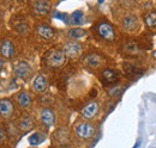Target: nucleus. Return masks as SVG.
Returning a JSON list of instances; mask_svg holds the SVG:
<instances>
[{
    "mask_svg": "<svg viewBox=\"0 0 156 148\" xmlns=\"http://www.w3.org/2000/svg\"><path fill=\"white\" fill-rule=\"evenodd\" d=\"M65 60H66V55L61 50H53L46 56V63L49 67H54V68L62 66Z\"/></svg>",
    "mask_w": 156,
    "mask_h": 148,
    "instance_id": "obj_1",
    "label": "nucleus"
},
{
    "mask_svg": "<svg viewBox=\"0 0 156 148\" xmlns=\"http://www.w3.org/2000/svg\"><path fill=\"white\" fill-rule=\"evenodd\" d=\"M33 11L37 16H46L51 11V1L49 0H31Z\"/></svg>",
    "mask_w": 156,
    "mask_h": 148,
    "instance_id": "obj_2",
    "label": "nucleus"
},
{
    "mask_svg": "<svg viewBox=\"0 0 156 148\" xmlns=\"http://www.w3.org/2000/svg\"><path fill=\"white\" fill-rule=\"evenodd\" d=\"M76 134L80 139H90L95 134V127L90 123H80L76 128Z\"/></svg>",
    "mask_w": 156,
    "mask_h": 148,
    "instance_id": "obj_3",
    "label": "nucleus"
},
{
    "mask_svg": "<svg viewBox=\"0 0 156 148\" xmlns=\"http://www.w3.org/2000/svg\"><path fill=\"white\" fill-rule=\"evenodd\" d=\"M13 72L20 79H28L31 74V67L29 66V63L24 61H20L18 63L13 66Z\"/></svg>",
    "mask_w": 156,
    "mask_h": 148,
    "instance_id": "obj_4",
    "label": "nucleus"
},
{
    "mask_svg": "<svg viewBox=\"0 0 156 148\" xmlns=\"http://www.w3.org/2000/svg\"><path fill=\"white\" fill-rule=\"evenodd\" d=\"M98 34L102 38H105L106 41H113L115 38V32L114 29L111 24L108 23H102L98 26Z\"/></svg>",
    "mask_w": 156,
    "mask_h": 148,
    "instance_id": "obj_5",
    "label": "nucleus"
},
{
    "mask_svg": "<svg viewBox=\"0 0 156 148\" xmlns=\"http://www.w3.org/2000/svg\"><path fill=\"white\" fill-rule=\"evenodd\" d=\"M82 50H83V48H82V45L77 43V42H70V43H66L65 44V47H64V54L67 56H70V57H77L78 55H80V53H82Z\"/></svg>",
    "mask_w": 156,
    "mask_h": 148,
    "instance_id": "obj_6",
    "label": "nucleus"
},
{
    "mask_svg": "<svg viewBox=\"0 0 156 148\" xmlns=\"http://www.w3.org/2000/svg\"><path fill=\"white\" fill-rule=\"evenodd\" d=\"M15 106L12 104L11 100L9 99H0V115L5 118L11 117V115L13 113Z\"/></svg>",
    "mask_w": 156,
    "mask_h": 148,
    "instance_id": "obj_7",
    "label": "nucleus"
},
{
    "mask_svg": "<svg viewBox=\"0 0 156 148\" xmlns=\"http://www.w3.org/2000/svg\"><path fill=\"white\" fill-rule=\"evenodd\" d=\"M98 104L96 102H90L88 105H85L84 106V109L82 111V115H83V117L84 118H87V119H91V118H94L96 115H98Z\"/></svg>",
    "mask_w": 156,
    "mask_h": 148,
    "instance_id": "obj_8",
    "label": "nucleus"
},
{
    "mask_svg": "<svg viewBox=\"0 0 156 148\" xmlns=\"http://www.w3.org/2000/svg\"><path fill=\"white\" fill-rule=\"evenodd\" d=\"M0 53H1V55L4 56V57H6V59H11V57L15 56L16 50H15V47L11 43V41L6 39V41L2 42V44L0 47Z\"/></svg>",
    "mask_w": 156,
    "mask_h": 148,
    "instance_id": "obj_9",
    "label": "nucleus"
},
{
    "mask_svg": "<svg viewBox=\"0 0 156 148\" xmlns=\"http://www.w3.org/2000/svg\"><path fill=\"white\" fill-rule=\"evenodd\" d=\"M122 26L127 31H136L138 29V19L136 16H132V15L126 16L122 19Z\"/></svg>",
    "mask_w": 156,
    "mask_h": 148,
    "instance_id": "obj_10",
    "label": "nucleus"
},
{
    "mask_svg": "<svg viewBox=\"0 0 156 148\" xmlns=\"http://www.w3.org/2000/svg\"><path fill=\"white\" fill-rule=\"evenodd\" d=\"M47 86H48V81H47V78L42 74L37 75L34 80V90L39 93H43L47 90Z\"/></svg>",
    "mask_w": 156,
    "mask_h": 148,
    "instance_id": "obj_11",
    "label": "nucleus"
},
{
    "mask_svg": "<svg viewBox=\"0 0 156 148\" xmlns=\"http://www.w3.org/2000/svg\"><path fill=\"white\" fill-rule=\"evenodd\" d=\"M102 57L98 54H89V55L85 56L84 59V63L90 67V68H98L102 65Z\"/></svg>",
    "mask_w": 156,
    "mask_h": 148,
    "instance_id": "obj_12",
    "label": "nucleus"
},
{
    "mask_svg": "<svg viewBox=\"0 0 156 148\" xmlns=\"http://www.w3.org/2000/svg\"><path fill=\"white\" fill-rule=\"evenodd\" d=\"M41 119H42L43 124H46L47 127L53 126L54 124V119H55L53 111L49 110V109H44V110L42 111V113H41Z\"/></svg>",
    "mask_w": 156,
    "mask_h": 148,
    "instance_id": "obj_13",
    "label": "nucleus"
},
{
    "mask_svg": "<svg viewBox=\"0 0 156 148\" xmlns=\"http://www.w3.org/2000/svg\"><path fill=\"white\" fill-rule=\"evenodd\" d=\"M102 79L105 80V82L111 84L114 82L119 79V72L114 71V69H105L102 73Z\"/></svg>",
    "mask_w": 156,
    "mask_h": 148,
    "instance_id": "obj_14",
    "label": "nucleus"
},
{
    "mask_svg": "<svg viewBox=\"0 0 156 148\" xmlns=\"http://www.w3.org/2000/svg\"><path fill=\"white\" fill-rule=\"evenodd\" d=\"M37 34L44 39H51L54 37V30L48 25H40L37 26Z\"/></svg>",
    "mask_w": 156,
    "mask_h": 148,
    "instance_id": "obj_15",
    "label": "nucleus"
},
{
    "mask_svg": "<svg viewBox=\"0 0 156 148\" xmlns=\"http://www.w3.org/2000/svg\"><path fill=\"white\" fill-rule=\"evenodd\" d=\"M17 102H18V104H20L22 108H28V106L31 105V102L33 100H31V97H30L29 93L22 92L17 96Z\"/></svg>",
    "mask_w": 156,
    "mask_h": 148,
    "instance_id": "obj_16",
    "label": "nucleus"
},
{
    "mask_svg": "<svg viewBox=\"0 0 156 148\" xmlns=\"http://www.w3.org/2000/svg\"><path fill=\"white\" fill-rule=\"evenodd\" d=\"M54 137L57 139V141L60 145H65L70 141V135H69V131L66 129H59L54 134Z\"/></svg>",
    "mask_w": 156,
    "mask_h": 148,
    "instance_id": "obj_17",
    "label": "nucleus"
},
{
    "mask_svg": "<svg viewBox=\"0 0 156 148\" xmlns=\"http://www.w3.org/2000/svg\"><path fill=\"white\" fill-rule=\"evenodd\" d=\"M34 127V121L30 118V117H25L20 121V129L23 131H29L30 129H33Z\"/></svg>",
    "mask_w": 156,
    "mask_h": 148,
    "instance_id": "obj_18",
    "label": "nucleus"
},
{
    "mask_svg": "<svg viewBox=\"0 0 156 148\" xmlns=\"http://www.w3.org/2000/svg\"><path fill=\"white\" fill-rule=\"evenodd\" d=\"M43 140H44V135H42L40 133H35L29 137V143L31 146H37L41 142H43Z\"/></svg>",
    "mask_w": 156,
    "mask_h": 148,
    "instance_id": "obj_19",
    "label": "nucleus"
},
{
    "mask_svg": "<svg viewBox=\"0 0 156 148\" xmlns=\"http://www.w3.org/2000/svg\"><path fill=\"white\" fill-rule=\"evenodd\" d=\"M85 30L80 29V28H73L69 31V36L71 38H75V39H78V38H82V37L85 36Z\"/></svg>",
    "mask_w": 156,
    "mask_h": 148,
    "instance_id": "obj_20",
    "label": "nucleus"
},
{
    "mask_svg": "<svg viewBox=\"0 0 156 148\" xmlns=\"http://www.w3.org/2000/svg\"><path fill=\"white\" fill-rule=\"evenodd\" d=\"M13 29L17 31V32H20V34H27L28 31H29V26H28V24H27V22H24V20H20L18 22L15 26H13Z\"/></svg>",
    "mask_w": 156,
    "mask_h": 148,
    "instance_id": "obj_21",
    "label": "nucleus"
},
{
    "mask_svg": "<svg viewBox=\"0 0 156 148\" xmlns=\"http://www.w3.org/2000/svg\"><path fill=\"white\" fill-rule=\"evenodd\" d=\"M83 12L82 11H76L71 15V23L72 24H80L83 22Z\"/></svg>",
    "mask_w": 156,
    "mask_h": 148,
    "instance_id": "obj_22",
    "label": "nucleus"
},
{
    "mask_svg": "<svg viewBox=\"0 0 156 148\" xmlns=\"http://www.w3.org/2000/svg\"><path fill=\"white\" fill-rule=\"evenodd\" d=\"M145 23L148 24L149 28H155L156 26V12H151L147 15L145 17Z\"/></svg>",
    "mask_w": 156,
    "mask_h": 148,
    "instance_id": "obj_23",
    "label": "nucleus"
},
{
    "mask_svg": "<svg viewBox=\"0 0 156 148\" xmlns=\"http://www.w3.org/2000/svg\"><path fill=\"white\" fill-rule=\"evenodd\" d=\"M124 50H125L127 54H137V53H138V48H137L136 43H127V44L124 47Z\"/></svg>",
    "mask_w": 156,
    "mask_h": 148,
    "instance_id": "obj_24",
    "label": "nucleus"
},
{
    "mask_svg": "<svg viewBox=\"0 0 156 148\" xmlns=\"http://www.w3.org/2000/svg\"><path fill=\"white\" fill-rule=\"evenodd\" d=\"M6 139H7L6 130H5V128H1V127H0V146L4 145V142L6 141Z\"/></svg>",
    "mask_w": 156,
    "mask_h": 148,
    "instance_id": "obj_25",
    "label": "nucleus"
},
{
    "mask_svg": "<svg viewBox=\"0 0 156 148\" xmlns=\"http://www.w3.org/2000/svg\"><path fill=\"white\" fill-rule=\"evenodd\" d=\"M122 91V89L121 87H114V89H112V90H109V96H112V97H115V96H119L120 93Z\"/></svg>",
    "mask_w": 156,
    "mask_h": 148,
    "instance_id": "obj_26",
    "label": "nucleus"
},
{
    "mask_svg": "<svg viewBox=\"0 0 156 148\" xmlns=\"http://www.w3.org/2000/svg\"><path fill=\"white\" fill-rule=\"evenodd\" d=\"M55 17L61 19V20H64V22H67V16L65 13H55Z\"/></svg>",
    "mask_w": 156,
    "mask_h": 148,
    "instance_id": "obj_27",
    "label": "nucleus"
},
{
    "mask_svg": "<svg viewBox=\"0 0 156 148\" xmlns=\"http://www.w3.org/2000/svg\"><path fill=\"white\" fill-rule=\"evenodd\" d=\"M4 66H5V61L0 59V72H1V69L4 68Z\"/></svg>",
    "mask_w": 156,
    "mask_h": 148,
    "instance_id": "obj_28",
    "label": "nucleus"
},
{
    "mask_svg": "<svg viewBox=\"0 0 156 148\" xmlns=\"http://www.w3.org/2000/svg\"><path fill=\"white\" fill-rule=\"evenodd\" d=\"M140 143H142V142H140V141H138L136 145H135V147H133V148H138L139 146H140Z\"/></svg>",
    "mask_w": 156,
    "mask_h": 148,
    "instance_id": "obj_29",
    "label": "nucleus"
},
{
    "mask_svg": "<svg viewBox=\"0 0 156 148\" xmlns=\"http://www.w3.org/2000/svg\"><path fill=\"white\" fill-rule=\"evenodd\" d=\"M153 55H154V57L156 59V52H154V54H153Z\"/></svg>",
    "mask_w": 156,
    "mask_h": 148,
    "instance_id": "obj_30",
    "label": "nucleus"
},
{
    "mask_svg": "<svg viewBox=\"0 0 156 148\" xmlns=\"http://www.w3.org/2000/svg\"><path fill=\"white\" fill-rule=\"evenodd\" d=\"M102 1H103V0H98V2H102Z\"/></svg>",
    "mask_w": 156,
    "mask_h": 148,
    "instance_id": "obj_31",
    "label": "nucleus"
},
{
    "mask_svg": "<svg viewBox=\"0 0 156 148\" xmlns=\"http://www.w3.org/2000/svg\"><path fill=\"white\" fill-rule=\"evenodd\" d=\"M67 148H71V147H67Z\"/></svg>",
    "mask_w": 156,
    "mask_h": 148,
    "instance_id": "obj_32",
    "label": "nucleus"
}]
</instances>
